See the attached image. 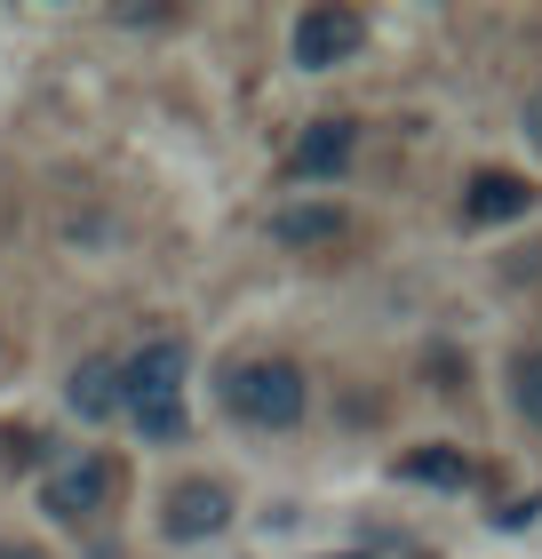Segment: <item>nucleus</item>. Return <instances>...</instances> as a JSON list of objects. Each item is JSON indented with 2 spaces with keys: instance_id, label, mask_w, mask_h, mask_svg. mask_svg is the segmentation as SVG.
Masks as SVG:
<instances>
[{
  "instance_id": "nucleus-6",
  "label": "nucleus",
  "mask_w": 542,
  "mask_h": 559,
  "mask_svg": "<svg viewBox=\"0 0 542 559\" xmlns=\"http://www.w3.org/2000/svg\"><path fill=\"white\" fill-rule=\"evenodd\" d=\"M527 209H534V185L510 176V168H479L471 185H462V224H510Z\"/></svg>"
},
{
  "instance_id": "nucleus-1",
  "label": "nucleus",
  "mask_w": 542,
  "mask_h": 559,
  "mask_svg": "<svg viewBox=\"0 0 542 559\" xmlns=\"http://www.w3.org/2000/svg\"><path fill=\"white\" fill-rule=\"evenodd\" d=\"M303 368L296 360H272V352H255V360H231L224 368V408L255 424V431H288L303 416Z\"/></svg>"
},
{
  "instance_id": "nucleus-3",
  "label": "nucleus",
  "mask_w": 542,
  "mask_h": 559,
  "mask_svg": "<svg viewBox=\"0 0 542 559\" xmlns=\"http://www.w3.org/2000/svg\"><path fill=\"white\" fill-rule=\"evenodd\" d=\"M184 376H192V344L184 336H152L136 360H120L128 416H136V408H176V400H184Z\"/></svg>"
},
{
  "instance_id": "nucleus-14",
  "label": "nucleus",
  "mask_w": 542,
  "mask_h": 559,
  "mask_svg": "<svg viewBox=\"0 0 542 559\" xmlns=\"http://www.w3.org/2000/svg\"><path fill=\"white\" fill-rule=\"evenodd\" d=\"M0 559H48L40 544H0Z\"/></svg>"
},
{
  "instance_id": "nucleus-12",
  "label": "nucleus",
  "mask_w": 542,
  "mask_h": 559,
  "mask_svg": "<svg viewBox=\"0 0 542 559\" xmlns=\"http://www.w3.org/2000/svg\"><path fill=\"white\" fill-rule=\"evenodd\" d=\"M136 431L144 440H184L192 416H184V400H176V408H136Z\"/></svg>"
},
{
  "instance_id": "nucleus-11",
  "label": "nucleus",
  "mask_w": 542,
  "mask_h": 559,
  "mask_svg": "<svg viewBox=\"0 0 542 559\" xmlns=\"http://www.w3.org/2000/svg\"><path fill=\"white\" fill-rule=\"evenodd\" d=\"M510 400H519V416H527V424H542V344L510 360Z\"/></svg>"
},
{
  "instance_id": "nucleus-9",
  "label": "nucleus",
  "mask_w": 542,
  "mask_h": 559,
  "mask_svg": "<svg viewBox=\"0 0 542 559\" xmlns=\"http://www.w3.org/2000/svg\"><path fill=\"white\" fill-rule=\"evenodd\" d=\"M64 400H72V416H88V424L120 416V408H128V392H120V360H81V368H72V384H64Z\"/></svg>"
},
{
  "instance_id": "nucleus-13",
  "label": "nucleus",
  "mask_w": 542,
  "mask_h": 559,
  "mask_svg": "<svg viewBox=\"0 0 542 559\" xmlns=\"http://www.w3.org/2000/svg\"><path fill=\"white\" fill-rule=\"evenodd\" d=\"M527 136H534V144H542V88H534V96H527Z\"/></svg>"
},
{
  "instance_id": "nucleus-10",
  "label": "nucleus",
  "mask_w": 542,
  "mask_h": 559,
  "mask_svg": "<svg viewBox=\"0 0 542 559\" xmlns=\"http://www.w3.org/2000/svg\"><path fill=\"white\" fill-rule=\"evenodd\" d=\"M399 479H423V488H471V455L447 440H423L399 455Z\"/></svg>"
},
{
  "instance_id": "nucleus-2",
  "label": "nucleus",
  "mask_w": 542,
  "mask_h": 559,
  "mask_svg": "<svg viewBox=\"0 0 542 559\" xmlns=\"http://www.w3.org/2000/svg\"><path fill=\"white\" fill-rule=\"evenodd\" d=\"M112 496H120V464L112 455H72V464H57L40 479L48 520H64V527H96L112 512Z\"/></svg>"
},
{
  "instance_id": "nucleus-8",
  "label": "nucleus",
  "mask_w": 542,
  "mask_h": 559,
  "mask_svg": "<svg viewBox=\"0 0 542 559\" xmlns=\"http://www.w3.org/2000/svg\"><path fill=\"white\" fill-rule=\"evenodd\" d=\"M335 233H344V209H335V200H279L272 209V240L279 248H327Z\"/></svg>"
},
{
  "instance_id": "nucleus-4",
  "label": "nucleus",
  "mask_w": 542,
  "mask_h": 559,
  "mask_svg": "<svg viewBox=\"0 0 542 559\" xmlns=\"http://www.w3.org/2000/svg\"><path fill=\"white\" fill-rule=\"evenodd\" d=\"M359 40H368V24H359L344 0H320V9H303V16H296V64H303V72H335V64H351V57H359Z\"/></svg>"
},
{
  "instance_id": "nucleus-5",
  "label": "nucleus",
  "mask_w": 542,
  "mask_h": 559,
  "mask_svg": "<svg viewBox=\"0 0 542 559\" xmlns=\"http://www.w3.org/2000/svg\"><path fill=\"white\" fill-rule=\"evenodd\" d=\"M231 520V488H216V479H176L168 488V544H200V536H216V527Z\"/></svg>"
},
{
  "instance_id": "nucleus-7",
  "label": "nucleus",
  "mask_w": 542,
  "mask_h": 559,
  "mask_svg": "<svg viewBox=\"0 0 542 559\" xmlns=\"http://www.w3.org/2000/svg\"><path fill=\"white\" fill-rule=\"evenodd\" d=\"M351 144H359L351 120H312V129H303V136L288 144V168H296V176H344Z\"/></svg>"
}]
</instances>
